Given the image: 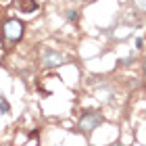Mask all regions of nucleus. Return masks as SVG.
Segmentation results:
<instances>
[{"label": "nucleus", "instance_id": "6", "mask_svg": "<svg viewBox=\"0 0 146 146\" xmlns=\"http://www.w3.org/2000/svg\"><path fill=\"white\" fill-rule=\"evenodd\" d=\"M65 17H67L69 21H77V11H67V13H65Z\"/></svg>", "mask_w": 146, "mask_h": 146}, {"label": "nucleus", "instance_id": "1", "mask_svg": "<svg viewBox=\"0 0 146 146\" xmlns=\"http://www.w3.org/2000/svg\"><path fill=\"white\" fill-rule=\"evenodd\" d=\"M102 123H104V117L100 115V113H98V111H90V113H84V115H82V119H79V123H77V129L88 136L96 127H100Z\"/></svg>", "mask_w": 146, "mask_h": 146}, {"label": "nucleus", "instance_id": "3", "mask_svg": "<svg viewBox=\"0 0 146 146\" xmlns=\"http://www.w3.org/2000/svg\"><path fill=\"white\" fill-rule=\"evenodd\" d=\"M65 63V58L61 52H56V50H52V48H46L42 52V65L44 67H61V65Z\"/></svg>", "mask_w": 146, "mask_h": 146}, {"label": "nucleus", "instance_id": "8", "mask_svg": "<svg viewBox=\"0 0 146 146\" xmlns=\"http://www.w3.org/2000/svg\"><path fill=\"white\" fill-rule=\"evenodd\" d=\"M144 46V40L142 38H136V48H142Z\"/></svg>", "mask_w": 146, "mask_h": 146}, {"label": "nucleus", "instance_id": "9", "mask_svg": "<svg viewBox=\"0 0 146 146\" xmlns=\"http://www.w3.org/2000/svg\"><path fill=\"white\" fill-rule=\"evenodd\" d=\"M144 65H146V63H144ZM144 69H146V67H144Z\"/></svg>", "mask_w": 146, "mask_h": 146}, {"label": "nucleus", "instance_id": "4", "mask_svg": "<svg viewBox=\"0 0 146 146\" xmlns=\"http://www.w3.org/2000/svg\"><path fill=\"white\" fill-rule=\"evenodd\" d=\"M15 4H17V9L21 13H34V11H38V2H36V0H15Z\"/></svg>", "mask_w": 146, "mask_h": 146}, {"label": "nucleus", "instance_id": "7", "mask_svg": "<svg viewBox=\"0 0 146 146\" xmlns=\"http://www.w3.org/2000/svg\"><path fill=\"white\" fill-rule=\"evenodd\" d=\"M134 4L138 6V9H142V11H146V0H134Z\"/></svg>", "mask_w": 146, "mask_h": 146}, {"label": "nucleus", "instance_id": "2", "mask_svg": "<svg viewBox=\"0 0 146 146\" xmlns=\"http://www.w3.org/2000/svg\"><path fill=\"white\" fill-rule=\"evenodd\" d=\"M23 31H25V25L19 19H6L2 23V36L9 42H19L23 38Z\"/></svg>", "mask_w": 146, "mask_h": 146}, {"label": "nucleus", "instance_id": "5", "mask_svg": "<svg viewBox=\"0 0 146 146\" xmlns=\"http://www.w3.org/2000/svg\"><path fill=\"white\" fill-rule=\"evenodd\" d=\"M0 111H2V113H9V111H11V104H9V100L4 98V94H0Z\"/></svg>", "mask_w": 146, "mask_h": 146}]
</instances>
